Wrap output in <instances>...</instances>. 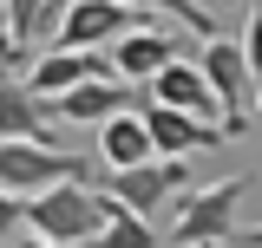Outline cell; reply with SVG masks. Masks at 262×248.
I'll use <instances>...</instances> for the list:
<instances>
[{
	"label": "cell",
	"instance_id": "6da1fadb",
	"mask_svg": "<svg viewBox=\"0 0 262 248\" xmlns=\"http://www.w3.org/2000/svg\"><path fill=\"white\" fill-rule=\"evenodd\" d=\"M249 196V177H216V183L190 189L177 203V222H170V242L177 248H216L236 235V209Z\"/></svg>",
	"mask_w": 262,
	"mask_h": 248
},
{
	"label": "cell",
	"instance_id": "7a4b0ae2",
	"mask_svg": "<svg viewBox=\"0 0 262 248\" xmlns=\"http://www.w3.org/2000/svg\"><path fill=\"white\" fill-rule=\"evenodd\" d=\"M27 229L46 248H79L98 235V189L92 183H53L27 196Z\"/></svg>",
	"mask_w": 262,
	"mask_h": 248
},
{
	"label": "cell",
	"instance_id": "3957f363",
	"mask_svg": "<svg viewBox=\"0 0 262 248\" xmlns=\"http://www.w3.org/2000/svg\"><path fill=\"white\" fill-rule=\"evenodd\" d=\"M196 65H203V79H210L223 137H243V131L256 124V79H249V65H243V46H236V39H203V46H196Z\"/></svg>",
	"mask_w": 262,
	"mask_h": 248
},
{
	"label": "cell",
	"instance_id": "277c9868",
	"mask_svg": "<svg viewBox=\"0 0 262 248\" xmlns=\"http://www.w3.org/2000/svg\"><path fill=\"white\" fill-rule=\"evenodd\" d=\"M92 177V157L79 151H46V144H0V189L7 196H39L53 183H85Z\"/></svg>",
	"mask_w": 262,
	"mask_h": 248
},
{
	"label": "cell",
	"instance_id": "5b68a950",
	"mask_svg": "<svg viewBox=\"0 0 262 248\" xmlns=\"http://www.w3.org/2000/svg\"><path fill=\"white\" fill-rule=\"evenodd\" d=\"M203 39H190V33H164V27H138V33H125V39H112L105 46V65H112V79L118 85H151L170 59H190Z\"/></svg>",
	"mask_w": 262,
	"mask_h": 248
},
{
	"label": "cell",
	"instance_id": "8992f818",
	"mask_svg": "<svg viewBox=\"0 0 262 248\" xmlns=\"http://www.w3.org/2000/svg\"><path fill=\"white\" fill-rule=\"evenodd\" d=\"M105 196H118L131 216L151 222L158 203L190 196V157H151V163H138V170H105Z\"/></svg>",
	"mask_w": 262,
	"mask_h": 248
},
{
	"label": "cell",
	"instance_id": "52a82bcc",
	"mask_svg": "<svg viewBox=\"0 0 262 248\" xmlns=\"http://www.w3.org/2000/svg\"><path fill=\"white\" fill-rule=\"evenodd\" d=\"M138 27H144V13L125 7V0H72L59 13V27H53V46H66V53H98V46H112V39H125Z\"/></svg>",
	"mask_w": 262,
	"mask_h": 248
},
{
	"label": "cell",
	"instance_id": "ba28073f",
	"mask_svg": "<svg viewBox=\"0 0 262 248\" xmlns=\"http://www.w3.org/2000/svg\"><path fill=\"white\" fill-rule=\"evenodd\" d=\"M144 105H151V98L138 92V85H118V79H85V85H72L66 98H53L46 111H53L59 124H92V131H98L105 118H118V111H144Z\"/></svg>",
	"mask_w": 262,
	"mask_h": 248
},
{
	"label": "cell",
	"instance_id": "9c48e42d",
	"mask_svg": "<svg viewBox=\"0 0 262 248\" xmlns=\"http://www.w3.org/2000/svg\"><path fill=\"white\" fill-rule=\"evenodd\" d=\"M85 79H112V65H105V53H66V46H46L39 59L27 65V85L39 105H53V98H66L72 85H85Z\"/></svg>",
	"mask_w": 262,
	"mask_h": 248
},
{
	"label": "cell",
	"instance_id": "30bf717a",
	"mask_svg": "<svg viewBox=\"0 0 262 248\" xmlns=\"http://www.w3.org/2000/svg\"><path fill=\"white\" fill-rule=\"evenodd\" d=\"M144 98L151 105H170V111H190V118H203V124H223L216 118V98H210V79H203V65H196V53L190 59H170L144 85Z\"/></svg>",
	"mask_w": 262,
	"mask_h": 248
},
{
	"label": "cell",
	"instance_id": "8fae6325",
	"mask_svg": "<svg viewBox=\"0 0 262 248\" xmlns=\"http://www.w3.org/2000/svg\"><path fill=\"white\" fill-rule=\"evenodd\" d=\"M144 131H151L158 157H190V151L229 144L223 124H203V118H190V111H170V105H144Z\"/></svg>",
	"mask_w": 262,
	"mask_h": 248
},
{
	"label": "cell",
	"instance_id": "7c38bea8",
	"mask_svg": "<svg viewBox=\"0 0 262 248\" xmlns=\"http://www.w3.org/2000/svg\"><path fill=\"white\" fill-rule=\"evenodd\" d=\"M0 144H46V151H59L53 111H46L20 79H0Z\"/></svg>",
	"mask_w": 262,
	"mask_h": 248
},
{
	"label": "cell",
	"instance_id": "4fadbf2b",
	"mask_svg": "<svg viewBox=\"0 0 262 248\" xmlns=\"http://www.w3.org/2000/svg\"><path fill=\"white\" fill-rule=\"evenodd\" d=\"M98 163L105 170H138V163H151L158 144H151V131H144V111H118V118L98 124Z\"/></svg>",
	"mask_w": 262,
	"mask_h": 248
},
{
	"label": "cell",
	"instance_id": "5bb4252c",
	"mask_svg": "<svg viewBox=\"0 0 262 248\" xmlns=\"http://www.w3.org/2000/svg\"><path fill=\"white\" fill-rule=\"evenodd\" d=\"M79 248H158V229H151L144 216H131L118 196L98 189V235L79 242Z\"/></svg>",
	"mask_w": 262,
	"mask_h": 248
},
{
	"label": "cell",
	"instance_id": "9a60e30c",
	"mask_svg": "<svg viewBox=\"0 0 262 248\" xmlns=\"http://www.w3.org/2000/svg\"><path fill=\"white\" fill-rule=\"evenodd\" d=\"M125 7H138V13H170V20H184L190 39H216V20L203 13V0H125Z\"/></svg>",
	"mask_w": 262,
	"mask_h": 248
},
{
	"label": "cell",
	"instance_id": "2e32d148",
	"mask_svg": "<svg viewBox=\"0 0 262 248\" xmlns=\"http://www.w3.org/2000/svg\"><path fill=\"white\" fill-rule=\"evenodd\" d=\"M7 33H13V53H27L46 39V0H7Z\"/></svg>",
	"mask_w": 262,
	"mask_h": 248
},
{
	"label": "cell",
	"instance_id": "e0dca14e",
	"mask_svg": "<svg viewBox=\"0 0 262 248\" xmlns=\"http://www.w3.org/2000/svg\"><path fill=\"white\" fill-rule=\"evenodd\" d=\"M243 65H249V79H256V92H262V0L249 7V27H243Z\"/></svg>",
	"mask_w": 262,
	"mask_h": 248
},
{
	"label": "cell",
	"instance_id": "ac0fdd59",
	"mask_svg": "<svg viewBox=\"0 0 262 248\" xmlns=\"http://www.w3.org/2000/svg\"><path fill=\"white\" fill-rule=\"evenodd\" d=\"M20 229H27V203H20V196H7V189H0V248L13 242V235H20Z\"/></svg>",
	"mask_w": 262,
	"mask_h": 248
},
{
	"label": "cell",
	"instance_id": "d6986e66",
	"mask_svg": "<svg viewBox=\"0 0 262 248\" xmlns=\"http://www.w3.org/2000/svg\"><path fill=\"white\" fill-rule=\"evenodd\" d=\"M0 65H20V53H13V33H7V0H0Z\"/></svg>",
	"mask_w": 262,
	"mask_h": 248
},
{
	"label": "cell",
	"instance_id": "ffe728a7",
	"mask_svg": "<svg viewBox=\"0 0 262 248\" xmlns=\"http://www.w3.org/2000/svg\"><path fill=\"white\" fill-rule=\"evenodd\" d=\"M243 248H262V222H256V229H249V235H243Z\"/></svg>",
	"mask_w": 262,
	"mask_h": 248
},
{
	"label": "cell",
	"instance_id": "44dd1931",
	"mask_svg": "<svg viewBox=\"0 0 262 248\" xmlns=\"http://www.w3.org/2000/svg\"><path fill=\"white\" fill-rule=\"evenodd\" d=\"M13 248H46V242H39V235H27V242H13Z\"/></svg>",
	"mask_w": 262,
	"mask_h": 248
},
{
	"label": "cell",
	"instance_id": "7402d4cb",
	"mask_svg": "<svg viewBox=\"0 0 262 248\" xmlns=\"http://www.w3.org/2000/svg\"><path fill=\"white\" fill-rule=\"evenodd\" d=\"M256 118H262V92H256Z\"/></svg>",
	"mask_w": 262,
	"mask_h": 248
},
{
	"label": "cell",
	"instance_id": "603a6c76",
	"mask_svg": "<svg viewBox=\"0 0 262 248\" xmlns=\"http://www.w3.org/2000/svg\"><path fill=\"white\" fill-rule=\"evenodd\" d=\"M59 7H72V0H59Z\"/></svg>",
	"mask_w": 262,
	"mask_h": 248
}]
</instances>
